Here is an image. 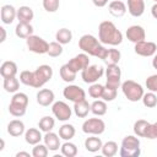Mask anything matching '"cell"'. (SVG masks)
Wrapping results in <instances>:
<instances>
[{"label":"cell","mask_w":157,"mask_h":157,"mask_svg":"<svg viewBox=\"0 0 157 157\" xmlns=\"http://www.w3.org/2000/svg\"><path fill=\"white\" fill-rule=\"evenodd\" d=\"M98 39L102 44L115 47L123 42V33L112 21H102L98 26Z\"/></svg>","instance_id":"6da1fadb"},{"label":"cell","mask_w":157,"mask_h":157,"mask_svg":"<svg viewBox=\"0 0 157 157\" xmlns=\"http://www.w3.org/2000/svg\"><path fill=\"white\" fill-rule=\"evenodd\" d=\"M78 47L80 49L91 55V56H96L98 59H104L105 54H107V48L92 34H83L80 39H78Z\"/></svg>","instance_id":"7a4b0ae2"},{"label":"cell","mask_w":157,"mask_h":157,"mask_svg":"<svg viewBox=\"0 0 157 157\" xmlns=\"http://www.w3.org/2000/svg\"><path fill=\"white\" fill-rule=\"evenodd\" d=\"M141 153L140 140L134 135H126L121 140L119 155L120 157H139Z\"/></svg>","instance_id":"3957f363"},{"label":"cell","mask_w":157,"mask_h":157,"mask_svg":"<svg viewBox=\"0 0 157 157\" xmlns=\"http://www.w3.org/2000/svg\"><path fill=\"white\" fill-rule=\"evenodd\" d=\"M28 105V96L23 92H16L9 104V112L16 118H21L26 114Z\"/></svg>","instance_id":"277c9868"},{"label":"cell","mask_w":157,"mask_h":157,"mask_svg":"<svg viewBox=\"0 0 157 157\" xmlns=\"http://www.w3.org/2000/svg\"><path fill=\"white\" fill-rule=\"evenodd\" d=\"M121 91L125 96V98L130 102H139L142 99L144 96V88L140 83H137L134 80H126L121 83Z\"/></svg>","instance_id":"5b68a950"},{"label":"cell","mask_w":157,"mask_h":157,"mask_svg":"<svg viewBox=\"0 0 157 157\" xmlns=\"http://www.w3.org/2000/svg\"><path fill=\"white\" fill-rule=\"evenodd\" d=\"M53 77V69L50 65H39L33 71V85L34 88H42Z\"/></svg>","instance_id":"8992f818"},{"label":"cell","mask_w":157,"mask_h":157,"mask_svg":"<svg viewBox=\"0 0 157 157\" xmlns=\"http://www.w3.org/2000/svg\"><path fill=\"white\" fill-rule=\"evenodd\" d=\"M105 77H107V81H105L104 86L118 90V87L121 86V80H120L121 78V70H120L119 65L118 64L107 65Z\"/></svg>","instance_id":"52a82bcc"},{"label":"cell","mask_w":157,"mask_h":157,"mask_svg":"<svg viewBox=\"0 0 157 157\" xmlns=\"http://www.w3.org/2000/svg\"><path fill=\"white\" fill-rule=\"evenodd\" d=\"M26 44H27L28 50L34 54H47L48 53L49 43L39 36H36V34L29 36L26 39Z\"/></svg>","instance_id":"ba28073f"},{"label":"cell","mask_w":157,"mask_h":157,"mask_svg":"<svg viewBox=\"0 0 157 157\" xmlns=\"http://www.w3.org/2000/svg\"><path fill=\"white\" fill-rule=\"evenodd\" d=\"M105 130V123L101 118L86 119L82 124V131L88 135H101Z\"/></svg>","instance_id":"9c48e42d"},{"label":"cell","mask_w":157,"mask_h":157,"mask_svg":"<svg viewBox=\"0 0 157 157\" xmlns=\"http://www.w3.org/2000/svg\"><path fill=\"white\" fill-rule=\"evenodd\" d=\"M104 74V69L101 65H88L86 69L81 71V78L85 83H94L97 82Z\"/></svg>","instance_id":"30bf717a"},{"label":"cell","mask_w":157,"mask_h":157,"mask_svg":"<svg viewBox=\"0 0 157 157\" xmlns=\"http://www.w3.org/2000/svg\"><path fill=\"white\" fill-rule=\"evenodd\" d=\"M52 113L58 120L67 121L71 118L72 110H71V108L69 107L67 103H65L63 101H56L52 104Z\"/></svg>","instance_id":"8fae6325"},{"label":"cell","mask_w":157,"mask_h":157,"mask_svg":"<svg viewBox=\"0 0 157 157\" xmlns=\"http://www.w3.org/2000/svg\"><path fill=\"white\" fill-rule=\"evenodd\" d=\"M63 96L67 101H71L74 103L86 99V92L83 88H81L77 85H69L63 90Z\"/></svg>","instance_id":"7c38bea8"},{"label":"cell","mask_w":157,"mask_h":157,"mask_svg":"<svg viewBox=\"0 0 157 157\" xmlns=\"http://www.w3.org/2000/svg\"><path fill=\"white\" fill-rule=\"evenodd\" d=\"M134 50L140 56H153L157 53V44L150 40H141L135 44Z\"/></svg>","instance_id":"4fadbf2b"},{"label":"cell","mask_w":157,"mask_h":157,"mask_svg":"<svg viewBox=\"0 0 157 157\" xmlns=\"http://www.w3.org/2000/svg\"><path fill=\"white\" fill-rule=\"evenodd\" d=\"M125 36L134 44L146 39V32H145L144 27H141L139 25H132V26L128 27V29L125 32Z\"/></svg>","instance_id":"5bb4252c"},{"label":"cell","mask_w":157,"mask_h":157,"mask_svg":"<svg viewBox=\"0 0 157 157\" xmlns=\"http://www.w3.org/2000/svg\"><path fill=\"white\" fill-rule=\"evenodd\" d=\"M67 65H69L71 69H74L76 72L82 71L83 69H86V67L90 65L88 54H86V53H80V54L75 55L74 58H71V59L67 61Z\"/></svg>","instance_id":"9a60e30c"},{"label":"cell","mask_w":157,"mask_h":157,"mask_svg":"<svg viewBox=\"0 0 157 157\" xmlns=\"http://www.w3.org/2000/svg\"><path fill=\"white\" fill-rule=\"evenodd\" d=\"M37 103L42 107H49L54 103V99H55V94L52 90L49 88H42L38 91L37 96Z\"/></svg>","instance_id":"2e32d148"},{"label":"cell","mask_w":157,"mask_h":157,"mask_svg":"<svg viewBox=\"0 0 157 157\" xmlns=\"http://www.w3.org/2000/svg\"><path fill=\"white\" fill-rule=\"evenodd\" d=\"M0 16H1V21L4 25H11L13 20L17 18V10L10 4L2 5L0 10Z\"/></svg>","instance_id":"e0dca14e"},{"label":"cell","mask_w":157,"mask_h":157,"mask_svg":"<svg viewBox=\"0 0 157 157\" xmlns=\"http://www.w3.org/2000/svg\"><path fill=\"white\" fill-rule=\"evenodd\" d=\"M43 141L45 144V146L49 148V151H58L61 147L60 144V136L53 131H48L44 134L43 136Z\"/></svg>","instance_id":"ac0fdd59"},{"label":"cell","mask_w":157,"mask_h":157,"mask_svg":"<svg viewBox=\"0 0 157 157\" xmlns=\"http://www.w3.org/2000/svg\"><path fill=\"white\" fill-rule=\"evenodd\" d=\"M128 11L132 17H140L145 12L144 0H128Z\"/></svg>","instance_id":"d6986e66"},{"label":"cell","mask_w":157,"mask_h":157,"mask_svg":"<svg viewBox=\"0 0 157 157\" xmlns=\"http://www.w3.org/2000/svg\"><path fill=\"white\" fill-rule=\"evenodd\" d=\"M126 5L120 0H113L108 5V11L114 17H123L126 13Z\"/></svg>","instance_id":"ffe728a7"},{"label":"cell","mask_w":157,"mask_h":157,"mask_svg":"<svg viewBox=\"0 0 157 157\" xmlns=\"http://www.w3.org/2000/svg\"><path fill=\"white\" fill-rule=\"evenodd\" d=\"M7 132L13 136V137H18L21 136L22 134L26 132V129H25V123L20 119H13L11 120L9 124H7Z\"/></svg>","instance_id":"44dd1931"},{"label":"cell","mask_w":157,"mask_h":157,"mask_svg":"<svg viewBox=\"0 0 157 157\" xmlns=\"http://www.w3.org/2000/svg\"><path fill=\"white\" fill-rule=\"evenodd\" d=\"M17 65L15 61H11V60H7V61H4L0 66V75L2 76V78H6V77H13L16 76L17 74Z\"/></svg>","instance_id":"7402d4cb"},{"label":"cell","mask_w":157,"mask_h":157,"mask_svg":"<svg viewBox=\"0 0 157 157\" xmlns=\"http://www.w3.org/2000/svg\"><path fill=\"white\" fill-rule=\"evenodd\" d=\"M34 17V12L29 6H20V9H17V20L18 22H23V23H31V21Z\"/></svg>","instance_id":"603a6c76"},{"label":"cell","mask_w":157,"mask_h":157,"mask_svg":"<svg viewBox=\"0 0 157 157\" xmlns=\"http://www.w3.org/2000/svg\"><path fill=\"white\" fill-rule=\"evenodd\" d=\"M40 131H42L40 129L38 130L36 128H29L28 130H26V132H25V140H26V142L29 144V145H33V146L37 145V144H39L42 141V139H43Z\"/></svg>","instance_id":"cb8c5ba5"},{"label":"cell","mask_w":157,"mask_h":157,"mask_svg":"<svg viewBox=\"0 0 157 157\" xmlns=\"http://www.w3.org/2000/svg\"><path fill=\"white\" fill-rule=\"evenodd\" d=\"M90 112H91V104L86 99L74 103V113H75L76 117H78V118H86Z\"/></svg>","instance_id":"d4e9b609"},{"label":"cell","mask_w":157,"mask_h":157,"mask_svg":"<svg viewBox=\"0 0 157 157\" xmlns=\"http://www.w3.org/2000/svg\"><path fill=\"white\" fill-rule=\"evenodd\" d=\"M102 146H103V142L97 135H92V136H90L85 140V148L88 152L94 153V152L99 151L102 148Z\"/></svg>","instance_id":"484cf974"},{"label":"cell","mask_w":157,"mask_h":157,"mask_svg":"<svg viewBox=\"0 0 157 157\" xmlns=\"http://www.w3.org/2000/svg\"><path fill=\"white\" fill-rule=\"evenodd\" d=\"M15 34L18 38L22 39H27L29 36L33 34V27L31 23H23V22H18L16 28H15Z\"/></svg>","instance_id":"4316f807"},{"label":"cell","mask_w":157,"mask_h":157,"mask_svg":"<svg viewBox=\"0 0 157 157\" xmlns=\"http://www.w3.org/2000/svg\"><path fill=\"white\" fill-rule=\"evenodd\" d=\"M59 74H60V77L63 78V81H65V82H67V83L74 82L75 78H76V75H77V72H76L74 69H71V67L67 65V63L64 64V65L60 67Z\"/></svg>","instance_id":"83f0119b"},{"label":"cell","mask_w":157,"mask_h":157,"mask_svg":"<svg viewBox=\"0 0 157 157\" xmlns=\"http://www.w3.org/2000/svg\"><path fill=\"white\" fill-rule=\"evenodd\" d=\"M76 134V130H75V126L72 124H63L60 128H59V136L60 139L65 140V141H70Z\"/></svg>","instance_id":"f1b7e54d"},{"label":"cell","mask_w":157,"mask_h":157,"mask_svg":"<svg viewBox=\"0 0 157 157\" xmlns=\"http://www.w3.org/2000/svg\"><path fill=\"white\" fill-rule=\"evenodd\" d=\"M55 39H56V42H59L63 45L69 44L72 39V32L69 28H60L55 33Z\"/></svg>","instance_id":"f546056e"},{"label":"cell","mask_w":157,"mask_h":157,"mask_svg":"<svg viewBox=\"0 0 157 157\" xmlns=\"http://www.w3.org/2000/svg\"><path fill=\"white\" fill-rule=\"evenodd\" d=\"M2 86H4V90L6 92H9V93H16L18 91V87H20V81H18V78H16V76H13V77H6V78H4Z\"/></svg>","instance_id":"4dcf8cb0"},{"label":"cell","mask_w":157,"mask_h":157,"mask_svg":"<svg viewBox=\"0 0 157 157\" xmlns=\"http://www.w3.org/2000/svg\"><path fill=\"white\" fill-rule=\"evenodd\" d=\"M91 112L97 115V117H102L107 113V103L103 99H96L94 102L91 103Z\"/></svg>","instance_id":"1f68e13d"},{"label":"cell","mask_w":157,"mask_h":157,"mask_svg":"<svg viewBox=\"0 0 157 157\" xmlns=\"http://www.w3.org/2000/svg\"><path fill=\"white\" fill-rule=\"evenodd\" d=\"M121 58V54L118 49H108L107 50V54H105V58L103 59V61L107 64V65H110V64H118L119 60Z\"/></svg>","instance_id":"d6a6232c"},{"label":"cell","mask_w":157,"mask_h":157,"mask_svg":"<svg viewBox=\"0 0 157 157\" xmlns=\"http://www.w3.org/2000/svg\"><path fill=\"white\" fill-rule=\"evenodd\" d=\"M150 123L145 119H139L134 123V132L136 136L139 137H145V134H146V130L148 128Z\"/></svg>","instance_id":"836d02e7"},{"label":"cell","mask_w":157,"mask_h":157,"mask_svg":"<svg viewBox=\"0 0 157 157\" xmlns=\"http://www.w3.org/2000/svg\"><path fill=\"white\" fill-rule=\"evenodd\" d=\"M101 151H102L103 156H105V157H113L118 152V144L115 141H107L105 144H103Z\"/></svg>","instance_id":"e575fe53"},{"label":"cell","mask_w":157,"mask_h":157,"mask_svg":"<svg viewBox=\"0 0 157 157\" xmlns=\"http://www.w3.org/2000/svg\"><path fill=\"white\" fill-rule=\"evenodd\" d=\"M54 125H55V120H54V118L48 117V115L40 118V120L38 121V128H39L43 132L52 131L53 128H54Z\"/></svg>","instance_id":"d590c367"},{"label":"cell","mask_w":157,"mask_h":157,"mask_svg":"<svg viewBox=\"0 0 157 157\" xmlns=\"http://www.w3.org/2000/svg\"><path fill=\"white\" fill-rule=\"evenodd\" d=\"M60 150H61V153L64 156H66V157H75L77 155V152H78L77 146L74 142H70V141H65L61 145Z\"/></svg>","instance_id":"8d00e7d4"},{"label":"cell","mask_w":157,"mask_h":157,"mask_svg":"<svg viewBox=\"0 0 157 157\" xmlns=\"http://www.w3.org/2000/svg\"><path fill=\"white\" fill-rule=\"evenodd\" d=\"M142 103L145 107L147 108H155L157 105V96L155 92H147V93H144L142 96Z\"/></svg>","instance_id":"74e56055"},{"label":"cell","mask_w":157,"mask_h":157,"mask_svg":"<svg viewBox=\"0 0 157 157\" xmlns=\"http://www.w3.org/2000/svg\"><path fill=\"white\" fill-rule=\"evenodd\" d=\"M49 56L52 58H58L63 54V44H60L59 42H50L49 43V48H48V53Z\"/></svg>","instance_id":"f35d334b"},{"label":"cell","mask_w":157,"mask_h":157,"mask_svg":"<svg viewBox=\"0 0 157 157\" xmlns=\"http://www.w3.org/2000/svg\"><path fill=\"white\" fill-rule=\"evenodd\" d=\"M103 90H104L103 85H99V83L94 82V83H91V86L88 87V94L92 98H102Z\"/></svg>","instance_id":"ab89813d"},{"label":"cell","mask_w":157,"mask_h":157,"mask_svg":"<svg viewBox=\"0 0 157 157\" xmlns=\"http://www.w3.org/2000/svg\"><path fill=\"white\" fill-rule=\"evenodd\" d=\"M49 152V148L45 146V144H37L32 148V156L33 157H47Z\"/></svg>","instance_id":"60d3db41"},{"label":"cell","mask_w":157,"mask_h":157,"mask_svg":"<svg viewBox=\"0 0 157 157\" xmlns=\"http://www.w3.org/2000/svg\"><path fill=\"white\" fill-rule=\"evenodd\" d=\"M42 4L47 12H55L59 10L60 0H42Z\"/></svg>","instance_id":"b9f144b4"},{"label":"cell","mask_w":157,"mask_h":157,"mask_svg":"<svg viewBox=\"0 0 157 157\" xmlns=\"http://www.w3.org/2000/svg\"><path fill=\"white\" fill-rule=\"evenodd\" d=\"M20 82L26 85V86H31L33 85V71L29 70H23L20 74Z\"/></svg>","instance_id":"7bdbcfd3"},{"label":"cell","mask_w":157,"mask_h":157,"mask_svg":"<svg viewBox=\"0 0 157 157\" xmlns=\"http://www.w3.org/2000/svg\"><path fill=\"white\" fill-rule=\"evenodd\" d=\"M117 93H118V90L104 86L103 94H102V99L105 101V102H112V101H114V99L117 98Z\"/></svg>","instance_id":"ee69618b"},{"label":"cell","mask_w":157,"mask_h":157,"mask_svg":"<svg viewBox=\"0 0 157 157\" xmlns=\"http://www.w3.org/2000/svg\"><path fill=\"white\" fill-rule=\"evenodd\" d=\"M146 88L148 90V91H151V92H157V74H155V75H151V76H148L147 78H146Z\"/></svg>","instance_id":"f6af8a7d"},{"label":"cell","mask_w":157,"mask_h":157,"mask_svg":"<svg viewBox=\"0 0 157 157\" xmlns=\"http://www.w3.org/2000/svg\"><path fill=\"white\" fill-rule=\"evenodd\" d=\"M145 137L146 139H150V140H155L157 139V121L148 125L147 130H146V134H145Z\"/></svg>","instance_id":"bcb514c9"},{"label":"cell","mask_w":157,"mask_h":157,"mask_svg":"<svg viewBox=\"0 0 157 157\" xmlns=\"http://www.w3.org/2000/svg\"><path fill=\"white\" fill-rule=\"evenodd\" d=\"M92 2L97 7H104L108 4V0H92Z\"/></svg>","instance_id":"7dc6e473"},{"label":"cell","mask_w":157,"mask_h":157,"mask_svg":"<svg viewBox=\"0 0 157 157\" xmlns=\"http://www.w3.org/2000/svg\"><path fill=\"white\" fill-rule=\"evenodd\" d=\"M0 33H1V37H0V43H4L5 39H6V29L4 27H0Z\"/></svg>","instance_id":"c3c4849f"},{"label":"cell","mask_w":157,"mask_h":157,"mask_svg":"<svg viewBox=\"0 0 157 157\" xmlns=\"http://www.w3.org/2000/svg\"><path fill=\"white\" fill-rule=\"evenodd\" d=\"M31 155H32V153H31ZM31 155H29V152H25V151H20V152H17V153H16L15 156H16V157H29Z\"/></svg>","instance_id":"681fc988"},{"label":"cell","mask_w":157,"mask_h":157,"mask_svg":"<svg viewBox=\"0 0 157 157\" xmlns=\"http://www.w3.org/2000/svg\"><path fill=\"white\" fill-rule=\"evenodd\" d=\"M151 13H152V16L157 20V2L151 7Z\"/></svg>","instance_id":"f907efd6"},{"label":"cell","mask_w":157,"mask_h":157,"mask_svg":"<svg viewBox=\"0 0 157 157\" xmlns=\"http://www.w3.org/2000/svg\"><path fill=\"white\" fill-rule=\"evenodd\" d=\"M152 66H153V69L157 70V53L153 55V59H152Z\"/></svg>","instance_id":"816d5d0a"},{"label":"cell","mask_w":157,"mask_h":157,"mask_svg":"<svg viewBox=\"0 0 157 157\" xmlns=\"http://www.w3.org/2000/svg\"><path fill=\"white\" fill-rule=\"evenodd\" d=\"M0 151H4V148H5V141H4V139H1L0 140Z\"/></svg>","instance_id":"f5cc1de1"},{"label":"cell","mask_w":157,"mask_h":157,"mask_svg":"<svg viewBox=\"0 0 157 157\" xmlns=\"http://www.w3.org/2000/svg\"><path fill=\"white\" fill-rule=\"evenodd\" d=\"M153 1H155V2H157V0H153Z\"/></svg>","instance_id":"db71d44e"}]
</instances>
